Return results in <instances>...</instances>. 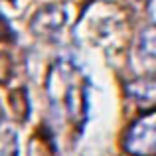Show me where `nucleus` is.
Wrapping results in <instances>:
<instances>
[{"label": "nucleus", "mask_w": 156, "mask_h": 156, "mask_svg": "<svg viewBox=\"0 0 156 156\" xmlns=\"http://www.w3.org/2000/svg\"><path fill=\"white\" fill-rule=\"evenodd\" d=\"M125 150L134 156H154L156 154V111L142 115L126 133Z\"/></svg>", "instance_id": "nucleus-1"}, {"label": "nucleus", "mask_w": 156, "mask_h": 156, "mask_svg": "<svg viewBox=\"0 0 156 156\" xmlns=\"http://www.w3.org/2000/svg\"><path fill=\"white\" fill-rule=\"evenodd\" d=\"M63 22H65V10L57 4H50V6H44L42 10L34 14L30 28L38 36H50L59 30Z\"/></svg>", "instance_id": "nucleus-2"}, {"label": "nucleus", "mask_w": 156, "mask_h": 156, "mask_svg": "<svg viewBox=\"0 0 156 156\" xmlns=\"http://www.w3.org/2000/svg\"><path fill=\"white\" fill-rule=\"evenodd\" d=\"M126 91L138 103H152L156 101V81H136V83H130Z\"/></svg>", "instance_id": "nucleus-4"}, {"label": "nucleus", "mask_w": 156, "mask_h": 156, "mask_svg": "<svg viewBox=\"0 0 156 156\" xmlns=\"http://www.w3.org/2000/svg\"><path fill=\"white\" fill-rule=\"evenodd\" d=\"M140 51H142L144 57L156 61V30H154V28H150V30H146L144 34H142Z\"/></svg>", "instance_id": "nucleus-5"}, {"label": "nucleus", "mask_w": 156, "mask_h": 156, "mask_svg": "<svg viewBox=\"0 0 156 156\" xmlns=\"http://www.w3.org/2000/svg\"><path fill=\"white\" fill-rule=\"evenodd\" d=\"M0 121H2V119H0Z\"/></svg>", "instance_id": "nucleus-8"}, {"label": "nucleus", "mask_w": 156, "mask_h": 156, "mask_svg": "<svg viewBox=\"0 0 156 156\" xmlns=\"http://www.w3.org/2000/svg\"><path fill=\"white\" fill-rule=\"evenodd\" d=\"M12 30H10V26H8V22H6V18H2L0 16V40H12Z\"/></svg>", "instance_id": "nucleus-7"}, {"label": "nucleus", "mask_w": 156, "mask_h": 156, "mask_svg": "<svg viewBox=\"0 0 156 156\" xmlns=\"http://www.w3.org/2000/svg\"><path fill=\"white\" fill-rule=\"evenodd\" d=\"M0 156H18V134L4 121H0Z\"/></svg>", "instance_id": "nucleus-3"}, {"label": "nucleus", "mask_w": 156, "mask_h": 156, "mask_svg": "<svg viewBox=\"0 0 156 156\" xmlns=\"http://www.w3.org/2000/svg\"><path fill=\"white\" fill-rule=\"evenodd\" d=\"M8 77H10V59L6 53L0 51V83L8 81Z\"/></svg>", "instance_id": "nucleus-6"}]
</instances>
